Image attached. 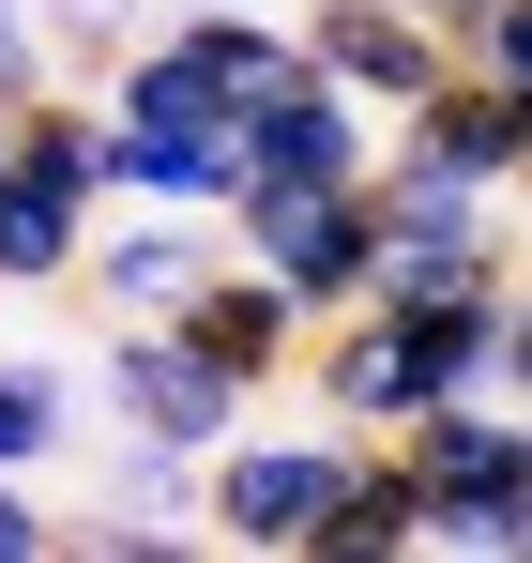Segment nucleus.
<instances>
[{
	"label": "nucleus",
	"mask_w": 532,
	"mask_h": 563,
	"mask_svg": "<svg viewBox=\"0 0 532 563\" xmlns=\"http://www.w3.org/2000/svg\"><path fill=\"white\" fill-rule=\"evenodd\" d=\"M380 442L426 487V549H472V563L532 549V411L518 396H426V411L380 427Z\"/></svg>",
	"instance_id": "1"
},
{
	"label": "nucleus",
	"mask_w": 532,
	"mask_h": 563,
	"mask_svg": "<svg viewBox=\"0 0 532 563\" xmlns=\"http://www.w3.org/2000/svg\"><path fill=\"white\" fill-rule=\"evenodd\" d=\"M335 472H351V427H229L213 457H198V533L213 549H304L320 533V503H335Z\"/></svg>",
	"instance_id": "2"
},
{
	"label": "nucleus",
	"mask_w": 532,
	"mask_h": 563,
	"mask_svg": "<svg viewBox=\"0 0 532 563\" xmlns=\"http://www.w3.org/2000/svg\"><path fill=\"white\" fill-rule=\"evenodd\" d=\"M229 244H244V260L320 320V305H365L380 198H365V184H244V198H229Z\"/></svg>",
	"instance_id": "3"
},
{
	"label": "nucleus",
	"mask_w": 532,
	"mask_h": 563,
	"mask_svg": "<svg viewBox=\"0 0 532 563\" xmlns=\"http://www.w3.org/2000/svg\"><path fill=\"white\" fill-rule=\"evenodd\" d=\"M91 198L229 213V198H244V137H229L213 107H91Z\"/></svg>",
	"instance_id": "4"
},
{
	"label": "nucleus",
	"mask_w": 532,
	"mask_h": 563,
	"mask_svg": "<svg viewBox=\"0 0 532 563\" xmlns=\"http://www.w3.org/2000/svg\"><path fill=\"white\" fill-rule=\"evenodd\" d=\"M107 411H122V427H153V442H182V457H213L259 396L213 366L182 320H107Z\"/></svg>",
	"instance_id": "5"
},
{
	"label": "nucleus",
	"mask_w": 532,
	"mask_h": 563,
	"mask_svg": "<svg viewBox=\"0 0 532 563\" xmlns=\"http://www.w3.org/2000/svg\"><path fill=\"white\" fill-rule=\"evenodd\" d=\"M198 275H213V213H182V198H91L62 289H91L107 320H168Z\"/></svg>",
	"instance_id": "6"
},
{
	"label": "nucleus",
	"mask_w": 532,
	"mask_h": 563,
	"mask_svg": "<svg viewBox=\"0 0 532 563\" xmlns=\"http://www.w3.org/2000/svg\"><path fill=\"white\" fill-rule=\"evenodd\" d=\"M289 46H304L351 107H380V122L442 77V31H426L411 0H304V15H289Z\"/></svg>",
	"instance_id": "7"
},
{
	"label": "nucleus",
	"mask_w": 532,
	"mask_h": 563,
	"mask_svg": "<svg viewBox=\"0 0 532 563\" xmlns=\"http://www.w3.org/2000/svg\"><path fill=\"white\" fill-rule=\"evenodd\" d=\"M365 168H380V107H351L320 62L244 107V184H365Z\"/></svg>",
	"instance_id": "8"
},
{
	"label": "nucleus",
	"mask_w": 532,
	"mask_h": 563,
	"mask_svg": "<svg viewBox=\"0 0 532 563\" xmlns=\"http://www.w3.org/2000/svg\"><path fill=\"white\" fill-rule=\"evenodd\" d=\"M168 320H182V335H198V351H213L229 380H244V396H274V380L304 366V305H289V289H274L244 244H213V275L182 289Z\"/></svg>",
	"instance_id": "9"
},
{
	"label": "nucleus",
	"mask_w": 532,
	"mask_h": 563,
	"mask_svg": "<svg viewBox=\"0 0 532 563\" xmlns=\"http://www.w3.org/2000/svg\"><path fill=\"white\" fill-rule=\"evenodd\" d=\"M411 549H426V487H411V457H396V442H351V472H335L304 563H411Z\"/></svg>",
	"instance_id": "10"
},
{
	"label": "nucleus",
	"mask_w": 532,
	"mask_h": 563,
	"mask_svg": "<svg viewBox=\"0 0 532 563\" xmlns=\"http://www.w3.org/2000/svg\"><path fill=\"white\" fill-rule=\"evenodd\" d=\"M182 533H198V457H182V442H153V427H122V472H107V518H91V549L168 563Z\"/></svg>",
	"instance_id": "11"
},
{
	"label": "nucleus",
	"mask_w": 532,
	"mask_h": 563,
	"mask_svg": "<svg viewBox=\"0 0 532 563\" xmlns=\"http://www.w3.org/2000/svg\"><path fill=\"white\" fill-rule=\"evenodd\" d=\"M62 457H77V380L0 351V472H62Z\"/></svg>",
	"instance_id": "12"
},
{
	"label": "nucleus",
	"mask_w": 532,
	"mask_h": 563,
	"mask_svg": "<svg viewBox=\"0 0 532 563\" xmlns=\"http://www.w3.org/2000/svg\"><path fill=\"white\" fill-rule=\"evenodd\" d=\"M62 549V503H46V472H0V563H46Z\"/></svg>",
	"instance_id": "13"
},
{
	"label": "nucleus",
	"mask_w": 532,
	"mask_h": 563,
	"mask_svg": "<svg viewBox=\"0 0 532 563\" xmlns=\"http://www.w3.org/2000/svg\"><path fill=\"white\" fill-rule=\"evenodd\" d=\"M456 77H518L532 92V0H502L487 31H456Z\"/></svg>",
	"instance_id": "14"
},
{
	"label": "nucleus",
	"mask_w": 532,
	"mask_h": 563,
	"mask_svg": "<svg viewBox=\"0 0 532 563\" xmlns=\"http://www.w3.org/2000/svg\"><path fill=\"white\" fill-rule=\"evenodd\" d=\"M411 15H426V31H442V62H456V31H487V15H502V0H411Z\"/></svg>",
	"instance_id": "15"
},
{
	"label": "nucleus",
	"mask_w": 532,
	"mask_h": 563,
	"mask_svg": "<svg viewBox=\"0 0 532 563\" xmlns=\"http://www.w3.org/2000/svg\"><path fill=\"white\" fill-rule=\"evenodd\" d=\"M0 122H15V92H0Z\"/></svg>",
	"instance_id": "16"
}]
</instances>
